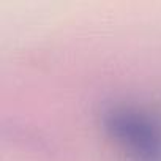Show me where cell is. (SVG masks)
Listing matches in <instances>:
<instances>
[{
    "mask_svg": "<svg viewBox=\"0 0 161 161\" xmlns=\"http://www.w3.org/2000/svg\"><path fill=\"white\" fill-rule=\"evenodd\" d=\"M104 128L126 152L141 161H155L161 153V131L147 114L130 106H115L104 114Z\"/></svg>",
    "mask_w": 161,
    "mask_h": 161,
    "instance_id": "1",
    "label": "cell"
}]
</instances>
